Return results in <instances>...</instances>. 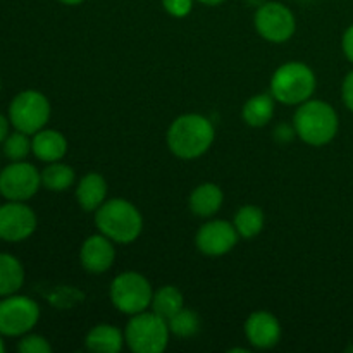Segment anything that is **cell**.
I'll list each match as a JSON object with an SVG mask.
<instances>
[{"label":"cell","instance_id":"obj_5","mask_svg":"<svg viewBox=\"0 0 353 353\" xmlns=\"http://www.w3.org/2000/svg\"><path fill=\"white\" fill-rule=\"evenodd\" d=\"M168 321L162 319L155 312H140L131 316L126 330H124V340L134 353H161L169 345Z\"/></svg>","mask_w":353,"mask_h":353},{"label":"cell","instance_id":"obj_31","mask_svg":"<svg viewBox=\"0 0 353 353\" xmlns=\"http://www.w3.org/2000/svg\"><path fill=\"white\" fill-rule=\"evenodd\" d=\"M196 2L203 3V6L216 7V6H221V3H223V2H226V0H196Z\"/></svg>","mask_w":353,"mask_h":353},{"label":"cell","instance_id":"obj_21","mask_svg":"<svg viewBox=\"0 0 353 353\" xmlns=\"http://www.w3.org/2000/svg\"><path fill=\"white\" fill-rule=\"evenodd\" d=\"M152 312L161 316L162 319L169 321L172 316L185 309V299L183 293L179 292L176 286H162L157 292H154V299H152Z\"/></svg>","mask_w":353,"mask_h":353},{"label":"cell","instance_id":"obj_11","mask_svg":"<svg viewBox=\"0 0 353 353\" xmlns=\"http://www.w3.org/2000/svg\"><path fill=\"white\" fill-rule=\"evenodd\" d=\"M37 214L26 202H10L0 205V240L19 243L28 240L37 230Z\"/></svg>","mask_w":353,"mask_h":353},{"label":"cell","instance_id":"obj_32","mask_svg":"<svg viewBox=\"0 0 353 353\" xmlns=\"http://www.w3.org/2000/svg\"><path fill=\"white\" fill-rule=\"evenodd\" d=\"M61 3H64V6H79V3H83L85 0H59Z\"/></svg>","mask_w":353,"mask_h":353},{"label":"cell","instance_id":"obj_33","mask_svg":"<svg viewBox=\"0 0 353 353\" xmlns=\"http://www.w3.org/2000/svg\"><path fill=\"white\" fill-rule=\"evenodd\" d=\"M6 352V343H3V336L0 334V353Z\"/></svg>","mask_w":353,"mask_h":353},{"label":"cell","instance_id":"obj_22","mask_svg":"<svg viewBox=\"0 0 353 353\" xmlns=\"http://www.w3.org/2000/svg\"><path fill=\"white\" fill-rule=\"evenodd\" d=\"M74 169L61 161L50 162V164H47V168L41 171V186L47 188L48 192H65V190L71 188V186L74 185Z\"/></svg>","mask_w":353,"mask_h":353},{"label":"cell","instance_id":"obj_15","mask_svg":"<svg viewBox=\"0 0 353 353\" xmlns=\"http://www.w3.org/2000/svg\"><path fill=\"white\" fill-rule=\"evenodd\" d=\"M31 150L38 161L50 164L64 159L68 154V140L57 130H40L31 138Z\"/></svg>","mask_w":353,"mask_h":353},{"label":"cell","instance_id":"obj_19","mask_svg":"<svg viewBox=\"0 0 353 353\" xmlns=\"http://www.w3.org/2000/svg\"><path fill=\"white\" fill-rule=\"evenodd\" d=\"M274 103L276 99L271 93H261L245 102L241 109V117L245 123L252 128H262L271 123L274 116Z\"/></svg>","mask_w":353,"mask_h":353},{"label":"cell","instance_id":"obj_13","mask_svg":"<svg viewBox=\"0 0 353 353\" xmlns=\"http://www.w3.org/2000/svg\"><path fill=\"white\" fill-rule=\"evenodd\" d=\"M116 261V248L114 241L105 234H92L86 238L79 252V262L83 268L92 274H103L112 268Z\"/></svg>","mask_w":353,"mask_h":353},{"label":"cell","instance_id":"obj_9","mask_svg":"<svg viewBox=\"0 0 353 353\" xmlns=\"http://www.w3.org/2000/svg\"><path fill=\"white\" fill-rule=\"evenodd\" d=\"M41 186V172L26 161L10 162L0 171V195L10 202H28Z\"/></svg>","mask_w":353,"mask_h":353},{"label":"cell","instance_id":"obj_18","mask_svg":"<svg viewBox=\"0 0 353 353\" xmlns=\"http://www.w3.org/2000/svg\"><path fill=\"white\" fill-rule=\"evenodd\" d=\"M124 333L110 324H99L86 334L85 345L90 352L119 353L124 345Z\"/></svg>","mask_w":353,"mask_h":353},{"label":"cell","instance_id":"obj_28","mask_svg":"<svg viewBox=\"0 0 353 353\" xmlns=\"http://www.w3.org/2000/svg\"><path fill=\"white\" fill-rule=\"evenodd\" d=\"M341 99L343 103L347 105V109H350L353 112V71L347 74V78L343 79V85H341Z\"/></svg>","mask_w":353,"mask_h":353},{"label":"cell","instance_id":"obj_29","mask_svg":"<svg viewBox=\"0 0 353 353\" xmlns=\"http://www.w3.org/2000/svg\"><path fill=\"white\" fill-rule=\"evenodd\" d=\"M341 47H343L345 57L353 64V24L347 28L343 33V40H341Z\"/></svg>","mask_w":353,"mask_h":353},{"label":"cell","instance_id":"obj_34","mask_svg":"<svg viewBox=\"0 0 353 353\" xmlns=\"http://www.w3.org/2000/svg\"><path fill=\"white\" fill-rule=\"evenodd\" d=\"M0 171H2V168H0Z\"/></svg>","mask_w":353,"mask_h":353},{"label":"cell","instance_id":"obj_30","mask_svg":"<svg viewBox=\"0 0 353 353\" xmlns=\"http://www.w3.org/2000/svg\"><path fill=\"white\" fill-rule=\"evenodd\" d=\"M9 126H10L9 117H6L2 112H0V145H2L3 140L9 137V133H10Z\"/></svg>","mask_w":353,"mask_h":353},{"label":"cell","instance_id":"obj_2","mask_svg":"<svg viewBox=\"0 0 353 353\" xmlns=\"http://www.w3.org/2000/svg\"><path fill=\"white\" fill-rule=\"evenodd\" d=\"M293 128L303 143L310 147H323L334 140L340 130V119L331 103L324 100H307L296 109Z\"/></svg>","mask_w":353,"mask_h":353},{"label":"cell","instance_id":"obj_12","mask_svg":"<svg viewBox=\"0 0 353 353\" xmlns=\"http://www.w3.org/2000/svg\"><path fill=\"white\" fill-rule=\"evenodd\" d=\"M236 228L233 223L223 219H212L200 226L196 231V248L207 257H221L233 250L238 243Z\"/></svg>","mask_w":353,"mask_h":353},{"label":"cell","instance_id":"obj_26","mask_svg":"<svg viewBox=\"0 0 353 353\" xmlns=\"http://www.w3.org/2000/svg\"><path fill=\"white\" fill-rule=\"evenodd\" d=\"M17 350L21 353H50L52 347L47 338L41 336V334L26 333L24 336H21Z\"/></svg>","mask_w":353,"mask_h":353},{"label":"cell","instance_id":"obj_4","mask_svg":"<svg viewBox=\"0 0 353 353\" xmlns=\"http://www.w3.org/2000/svg\"><path fill=\"white\" fill-rule=\"evenodd\" d=\"M317 86L316 72L303 62H286L271 78V95L285 105H300L310 100Z\"/></svg>","mask_w":353,"mask_h":353},{"label":"cell","instance_id":"obj_8","mask_svg":"<svg viewBox=\"0 0 353 353\" xmlns=\"http://www.w3.org/2000/svg\"><path fill=\"white\" fill-rule=\"evenodd\" d=\"M40 321V305L24 295L2 296L0 300V334L21 338L31 333Z\"/></svg>","mask_w":353,"mask_h":353},{"label":"cell","instance_id":"obj_6","mask_svg":"<svg viewBox=\"0 0 353 353\" xmlns=\"http://www.w3.org/2000/svg\"><path fill=\"white\" fill-rule=\"evenodd\" d=\"M50 114V102L43 93L38 90H23L10 102L7 117L14 130L33 137L47 126Z\"/></svg>","mask_w":353,"mask_h":353},{"label":"cell","instance_id":"obj_27","mask_svg":"<svg viewBox=\"0 0 353 353\" xmlns=\"http://www.w3.org/2000/svg\"><path fill=\"white\" fill-rule=\"evenodd\" d=\"M165 12L172 17H186L193 9V0H161Z\"/></svg>","mask_w":353,"mask_h":353},{"label":"cell","instance_id":"obj_1","mask_svg":"<svg viewBox=\"0 0 353 353\" xmlns=\"http://www.w3.org/2000/svg\"><path fill=\"white\" fill-rule=\"evenodd\" d=\"M216 130L202 114H183L168 130V147L183 161L199 159L212 147Z\"/></svg>","mask_w":353,"mask_h":353},{"label":"cell","instance_id":"obj_20","mask_svg":"<svg viewBox=\"0 0 353 353\" xmlns=\"http://www.w3.org/2000/svg\"><path fill=\"white\" fill-rule=\"evenodd\" d=\"M24 268L17 257L0 254V296H9L19 292L24 285Z\"/></svg>","mask_w":353,"mask_h":353},{"label":"cell","instance_id":"obj_16","mask_svg":"<svg viewBox=\"0 0 353 353\" xmlns=\"http://www.w3.org/2000/svg\"><path fill=\"white\" fill-rule=\"evenodd\" d=\"M224 202V193L216 183H202L196 186L192 192L188 199L190 210L195 216L209 219V217L216 216L221 210Z\"/></svg>","mask_w":353,"mask_h":353},{"label":"cell","instance_id":"obj_3","mask_svg":"<svg viewBox=\"0 0 353 353\" xmlns=\"http://www.w3.org/2000/svg\"><path fill=\"white\" fill-rule=\"evenodd\" d=\"M95 226L114 243L128 245L138 240L141 234L143 217L128 200L110 199L95 210Z\"/></svg>","mask_w":353,"mask_h":353},{"label":"cell","instance_id":"obj_17","mask_svg":"<svg viewBox=\"0 0 353 353\" xmlns=\"http://www.w3.org/2000/svg\"><path fill=\"white\" fill-rule=\"evenodd\" d=\"M78 205L86 212H95L107 200V181L100 172H88L76 186Z\"/></svg>","mask_w":353,"mask_h":353},{"label":"cell","instance_id":"obj_24","mask_svg":"<svg viewBox=\"0 0 353 353\" xmlns=\"http://www.w3.org/2000/svg\"><path fill=\"white\" fill-rule=\"evenodd\" d=\"M169 331L171 334L179 338H190L195 336L200 330V317L195 310L181 309L176 316H172L168 321Z\"/></svg>","mask_w":353,"mask_h":353},{"label":"cell","instance_id":"obj_14","mask_svg":"<svg viewBox=\"0 0 353 353\" xmlns=\"http://www.w3.org/2000/svg\"><path fill=\"white\" fill-rule=\"evenodd\" d=\"M245 334L252 347L259 350H268V348L276 347L281 340V324L271 312L259 310L248 316L245 323Z\"/></svg>","mask_w":353,"mask_h":353},{"label":"cell","instance_id":"obj_23","mask_svg":"<svg viewBox=\"0 0 353 353\" xmlns=\"http://www.w3.org/2000/svg\"><path fill=\"white\" fill-rule=\"evenodd\" d=\"M233 224L240 238L250 240V238L261 234L262 228H264V212L257 205H243L238 209Z\"/></svg>","mask_w":353,"mask_h":353},{"label":"cell","instance_id":"obj_7","mask_svg":"<svg viewBox=\"0 0 353 353\" xmlns=\"http://www.w3.org/2000/svg\"><path fill=\"white\" fill-rule=\"evenodd\" d=\"M152 299H154V288L140 272H121L110 285L112 305L126 316L145 312L152 305Z\"/></svg>","mask_w":353,"mask_h":353},{"label":"cell","instance_id":"obj_25","mask_svg":"<svg viewBox=\"0 0 353 353\" xmlns=\"http://www.w3.org/2000/svg\"><path fill=\"white\" fill-rule=\"evenodd\" d=\"M2 152L10 162L17 161H26L28 155L31 154V138L30 134L23 133V131L14 130L12 133H9V137L3 140L2 143Z\"/></svg>","mask_w":353,"mask_h":353},{"label":"cell","instance_id":"obj_10","mask_svg":"<svg viewBox=\"0 0 353 353\" xmlns=\"http://www.w3.org/2000/svg\"><path fill=\"white\" fill-rule=\"evenodd\" d=\"M257 33L271 43H285L295 34L296 19L281 2H265L257 7L254 16Z\"/></svg>","mask_w":353,"mask_h":353}]
</instances>
